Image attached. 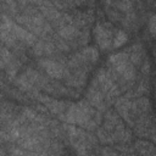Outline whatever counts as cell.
Returning a JSON list of instances; mask_svg holds the SVG:
<instances>
[{"label":"cell","instance_id":"1","mask_svg":"<svg viewBox=\"0 0 156 156\" xmlns=\"http://www.w3.org/2000/svg\"><path fill=\"white\" fill-rule=\"evenodd\" d=\"M39 63L49 73L50 77H52V78H62L65 71H63V67L58 62H55V61H51V60H41Z\"/></svg>","mask_w":156,"mask_h":156},{"label":"cell","instance_id":"2","mask_svg":"<svg viewBox=\"0 0 156 156\" xmlns=\"http://www.w3.org/2000/svg\"><path fill=\"white\" fill-rule=\"evenodd\" d=\"M95 37H96V40H98V44L100 45V48L107 49L111 45L110 41L112 39H111V30L110 29L104 28L102 26H96Z\"/></svg>","mask_w":156,"mask_h":156},{"label":"cell","instance_id":"3","mask_svg":"<svg viewBox=\"0 0 156 156\" xmlns=\"http://www.w3.org/2000/svg\"><path fill=\"white\" fill-rule=\"evenodd\" d=\"M74 34H77V29L74 27H72V26H65V27H62L60 29V35L66 38V39L73 37Z\"/></svg>","mask_w":156,"mask_h":156},{"label":"cell","instance_id":"4","mask_svg":"<svg viewBox=\"0 0 156 156\" xmlns=\"http://www.w3.org/2000/svg\"><path fill=\"white\" fill-rule=\"evenodd\" d=\"M126 41H127V34L123 33L122 30H119V32H117V35L113 39V46L115 48H118V46L123 45Z\"/></svg>","mask_w":156,"mask_h":156},{"label":"cell","instance_id":"5","mask_svg":"<svg viewBox=\"0 0 156 156\" xmlns=\"http://www.w3.org/2000/svg\"><path fill=\"white\" fill-rule=\"evenodd\" d=\"M154 22H155V17L152 16L151 17V20H150V30H151V33L154 34V32H155V26H154Z\"/></svg>","mask_w":156,"mask_h":156}]
</instances>
